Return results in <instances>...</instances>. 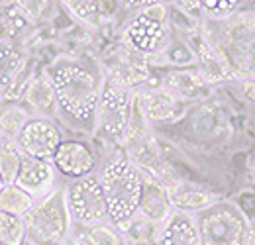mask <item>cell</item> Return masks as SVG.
<instances>
[{
	"label": "cell",
	"instance_id": "13",
	"mask_svg": "<svg viewBox=\"0 0 255 245\" xmlns=\"http://www.w3.org/2000/svg\"><path fill=\"white\" fill-rule=\"evenodd\" d=\"M28 65L26 51L14 41H0V98L14 91L20 75Z\"/></svg>",
	"mask_w": 255,
	"mask_h": 245
},
{
	"label": "cell",
	"instance_id": "37",
	"mask_svg": "<svg viewBox=\"0 0 255 245\" xmlns=\"http://www.w3.org/2000/svg\"><path fill=\"white\" fill-rule=\"evenodd\" d=\"M4 184H6V183H4V179H2V175H0V188H2Z\"/></svg>",
	"mask_w": 255,
	"mask_h": 245
},
{
	"label": "cell",
	"instance_id": "23",
	"mask_svg": "<svg viewBox=\"0 0 255 245\" xmlns=\"http://www.w3.org/2000/svg\"><path fill=\"white\" fill-rule=\"evenodd\" d=\"M204 87V79L194 71H173L165 77L163 89L175 96H196Z\"/></svg>",
	"mask_w": 255,
	"mask_h": 245
},
{
	"label": "cell",
	"instance_id": "34",
	"mask_svg": "<svg viewBox=\"0 0 255 245\" xmlns=\"http://www.w3.org/2000/svg\"><path fill=\"white\" fill-rule=\"evenodd\" d=\"M244 92H246L248 98L255 100V79H250V81L244 83Z\"/></svg>",
	"mask_w": 255,
	"mask_h": 245
},
{
	"label": "cell",
	"instance_id": "10",
	"mask_svg": "<svg viewBox=\"0 0 255 245\" xmlns=\"http://www.w3.org/2000/svg\"><path fill=\"white\" fill-rule=\"evenodd\" d=\"M55 171L67 179H83L95 173L96 157L93 147L81 139H63L51 159Z\"/></svg>",
	"mask_w": 255,
	"mask_h": 245
},
{
	"label": "cell",
	"instance_id": "6",
	"mask_svg": "<svg viewBox=\"0 0 255 245\" xmlns=\"http://www.w3.org/2000/svg\"><path fill=\"white\" fill-rule=\"evenodd\" d=\"M198 222L202 245H246L250 224L232 202H216L202 210Z\"/></svg>",
	"mask_w": 255,
	"mask_h": 245
},
{
	"label": "cell",
	"instance_id": "28",
	"mask_svg": "<svg viewBox=\"0 0 255 245\" xmlns=\"http://www.w3.org/2000/svg\"><path fill=\"white\" fill-rule=\"evenodd\" d=\"M242 0H198L200 12L214 18V20H228L240 8Z\"/></svg>",
	"mask_w": 255,
	"mask_h": 245
},
{
	"label": "cell",
	"instance_id": "39",
	"mask_svg": "<svg viewBox=\"0 0 255 245\" xmlns=\"http://www.w3.org/2000/svg\"><path fill=\"white\" fill-rule=\"evenodd\" d=\"M24 245H35V244H33V242H30V240H28V242H26V244H24Z\"/></svg>",
	"mask_w": 255,
	"mask_h": 245
},
{
	"label": "cell",
	"instance_id": "27",
	"mask_svg": "<svg viewBox=\"0 0 255 245\" xmlns=\"http://www.w3.org/2000/svg\"><path fill=\"white\" fill-rule=\"evenodd\" d=\"M26 16L20 8L16 10H4L0 8V41H14V37L22 31L26 24Z\"/></svg>",
	"mask_w": 255,
	"mask_h": 245
},
{
	"label": "cell",
	"instance_id": "9",
	"mask_svg": "<svg viewBox=\"0 0 255 245\" xmlns=\"http://www.w3.org/2000/svg\"><path fill=\"white\" fill-rule=\"evenodd\" d=\"M61 141H63L61 129L47 116H32L18 133V137L14 139L16 147L24 157L45 159V161L53 159Z\"/></svg>",
	"mask_w": 255,
	"mask_h": 245
},
{
	"label": "cell",
	"instance_id": "8",
	"mask_svg": "<svg viewBox=\"0 0 255 245\" xmlns=\"http://www.w3.org/2000/svg\"><path fill=\"white\" fill-rule=\"evenodd\" d=\"M222 57L230 69L255 79V16H236L230 20L224 28Z\"/></svg>",
	"mask_w": 255,
	"mask_h": 245
},
{
	"label": "cell",
	"instance_id": "32",
	"mask_svg": "<svg viewBox=\"0 0 255 245\" xmlns=\"http://www.w3.org/2000/svg\"><path fill=\"white\" fill-rule=\"evenodd\" d=\"M122 8H126L129 12H137V10H145V8H153V6H165L171 0H118Z\"/></svg>",
	"mask_w": 255,
	"mask_h": 245
},
{
	"label": "cell",
	"instance_id": "38",
	"mask_svg": "<svg viewBox=\"0 0 255 245\" xmlns=\"http://www.w3.org/2000/svg\"><path fill=\"white\" fill-rule=\"evenodd\" d=\"M2 143H4V137L0 135V149H2Z\"/></svg>",
	"mask_w": 255,
	"mask_h": 245
},
{
	"label": "cell",
	"instance_id": "11",
	"mask_svg": "<svg viewBox=\"0 0 255 245\" xmlns=\"http://www.w3.org/2000/svg\"><path fill=\"white\" fill-rule=\"evenodd\" d=\"M53 181H55V167L51 161L22 157V163H20L14 183L22 186L26 192H30L33 198L49 194Z\"/></svg>",
	"mask_w": 255,
	"mask_h": 245
},
{
	"label": "cell",
	"instance_id": "30",
	"mask_svg": "<svg viewBox=\"0 0 255 245\" xmlns=\"http://www.w3.org/2000/svg\"><path fill=\"white\" fill-rule=\"evenodd\" d=\"M165 51L169 53V61L177 63V65H185V63L194 61V51H192L191 45L187 43H181V41H171Z\"/></svg>",
	"mask_w": 255,
	"mask_h": 245
},
{
	"label": "cell",
	"instance_id": "24",
	"mask_svg": "<svg viewBox=\"0 0 255 245\" xmlns=\"http://www.w3.org/2000/svg\"><path fill=\"white\" fill-rule=\"evenodd\" d=\"M30 118L32 116L28 114V110L18 104H8L0 108V135L4 139L14 141Z\"/></svg>",
	"mask_w": 255,
	"mask_h": 245
},
{
	"label": "cell",
	"instance_id": "29",
	"mask_svg": "<svg viewBox=\"0 0 255 245\" xmlns=\"http://www.w3.org/2000/svg\"><path fill=\"white\" fill-rule=\"evenodd\" d=\"M65 8L79 20L85 22H95L98 18L96 14V0H61Z\"/></svg>",
	"mask_w": 255,
	"mask_h": 245
},
{
	"label": "cell",
	"instance_id": "12",
	"mask_svg": "<svg viewBox=\"0 0 255 245\" xmlns=\"http://www.w3.org/2000/svg\"><path fill=\"white\" fill-rule=\"evenodd\" d=\"M157 245H202L196 218L189 212H173L161 224Z\"/></svg>",
	"mask_w": 255,
	"mask_h": 245
},
{
	"label": "cell",
	"instance_id": "33",
	"mask_svg": "<svg viewBox=\"0 0 255 245\" xmlns=\"http://www.w3.org/2000/svg\"><path fill=\"white\" fill-rule=\"evenodd\" d=\"M120 8L118 0H96V14L102 18H110L116 14V10Z\"/></svg>",
	"mask_w": 255,
	"mask_h": 245
},
{
	"label": "cell",
	"instance_id": "25",
	"mask_svg": "<svg viewBox=\"0 0 255 245\" xmlns=\"http://www.w3.org/2000/svg\"><path fill=\"white\" fill-rule=\"evenodd\" d=\"M28 242V230L24 216L8 214L0 210V244L24 245Z\"/></svg>",
	"mask_w": 255,
	"mask_h": 245
},
{
	"label": "cell",
	"instance_id": "20",
	"mask_svg": "<svg viewBox=\"0 0 255 245\" xmlns=\"http://www.w3.org/2000/svg\"><path fill=\"white\" fill-rule=\"evenodd\" d=\"M118 228H122V236L128 245H151L157 242V224L139 212Z\"/></svg>",
	"mask_w": 255,
	"mask_h": 245
},
{
	"label": "cell",
	"instance_id": "26",
	"mask_svg": "<svg viewBox=\"0 0 255 245\" xmlns=\"http://www.w3.org/2000/svg\"><path fill=\"white\" fill-rule=\"evenodd\" d=\"M22 157L20 149L16 147L14 141L10 139H4L2 143V149H0V175L4 179V183H14L16 181V175H18V169H20V163H22Z\"/></svg>",
	"mask_w": 255,
	"mask_h": 245
},
{
	"label": "cell",
	"instance_id": "22",
	"mask_svg": "<svg viewBox=\"0 0 255 245\" xmlns=\"http://www.w3.org/2000/svg\"><path fill=\"white\" fill-rule=\"evenodd\" d=\"M33 206V196L16 183H6L0 188V210L8 214L26 216Z\"/></svg>",
	"mask_w": 255,
	"mask_h": 245
},
{
	"label": "cell",
	"instance_id": "16",
	"mask_svg": "<svg viewBox=\"0 0 255 245\" xmlns=\"http://www.w3.org/2000/svg\"><path fill=\"white\" fill-rule=\"evenodd\" d=\"M139 106H141V114L147 122H171L181 114V100L179 96L171 94L169 91L161 89V91L145 92L139 98Z\"/></svg>",
	"mask_w": 255,
	"mask_h": 245
},
{
	"label": "cell",
	"instance_id": "21",
	"mask_svg": "<svg viewBox=\"0 0 255 245\" xmlns=\"http://www.w3.org/2000/svg\"><path fill=\"white\" fill-rule=\"evenodd\" d=\"M75 240L85 245H124V236L114 228V224L79 226Z\"/></svg>",
	"mask_w": 255,
	"mask_h": 245
},
{
	"label": "cell",
	"instance_id": "19",
	"mask_svg": "<svg viewBox=\"0 0 255 245\" xmlns=\"http://www.w3.org/2000/svg\"><path fill=\"white\" fill-rule=\"evenodd\" d=\"M145 77H147L145 61L135 51H131V55L118 59V63L112 69V73L108 75V79H112L114 83H118V85H122L126 89L133 87V85H139Z\"/></svg>",
	"mask_w": 255,
	"mask_h": 245
},
{
	"label": "cell",
	"instance_id": "14",
	"mask_svg": "<svg viewBox=\"0 0 255 245\" xmlns=\"http://www.w3.org/2000/svg\"><path fill=\"white\" fill-rule=\"evenodd\" d=\"M139 214L149 218L155 224H163L169 216L173 214L169 186H165L155 179H145L141 200H139Z\"/></svg>",
	"mask_w": 255,
	"mask_h": 245
},
{
	"label": "cell",
	"instance_id": "2",
	"mask_svg": "<svg viewBox=\"0 0 255 245\" xmlns=\"http://www.w3.org/2000/svg\"><path fill=\"white\" fill-rule=\"evenodd\" d=\"M98 181L102 184L110 222L114 226L126 224L139 212L145 177L137 163L126 155H116L104 163Z\"/></svg>",
	"mask_w": 255,
	"mask_h": 245
},
{
	"label": "cell",
	"instance_id": "4",
	"mask_svg": "<svg viewBox=\"0 0 255 245\" xmlns=\"http://www.w3.org/2000/svg\"><path fill=\"white\" fill-rule=\"evenodd\" d=\"M124 41L139 55L163 53L171 43V24L165 6L133 12L124 28Z\"/></svg>",
	"mask_w": 255,
	"mask_h": 245
},
{
	"label": "cell",
	"instance_id": "17",
	"mask_svg": "<svg viewBox=\"0 0 255 245\" xmlns=\"http://www.w3.org/2000/svg\"><path fill=\"white\" fill-rule=\"evenodd\" d=\"M196 43H192V51H194V57L198 61L200 67V77L204 81H210V83H216V81H226L230 79V67L228 63L224 61V57L210 45L206 43L204 39L200 37H194Z\"/></svg>",
	"mask_w": 255,
	"mask_h": 245
},
{
	"label": "cell",
	"instance_id": "1",
	"mask_svg": "<svg viewBox=\"0 0 255 245\" xmlns=\"http://www.w3.org/2000/svg\"><path fill=\"white\" fill-rule=\"evenodd\" d=\"M53 85L57 112L79 127H95L96 108L104 77L96 65L83 57H59L45 67Z\"/></svg>",
	"mask_w": 255,
	"mask_h": 245
},
{
	"label": "cell",
	"instance_id": "35",
	"mask_svg": "<svg viewBox=\"0 0 255 245\" xmlns=\"http://www.w3.org/2000/svg\"><path fill=\"white\" fill-rule=\"evenodd\" d=\"M246 245H255V220L250 224V230H248V238H246Z\"/></svg>",
	"mask_w": 255,
	"mask_h": 245
},
{
	"label": "cell",
	"instance_id": "31",
	"mask_svg": "<svg viewBox=\"0 0 255 245\" xmlns=\"http://www.w3.org/2000/svg\"><path fill=\"white\" fill-rule=\"evenodd\" d=\"M49 2L51 0H20V10L22 14L30 20H37L45 14V10L49 8Z\"/></svg>",
	"mask_w": 255,
	"mask_h": 245
},
{
	"label": "cell",
	"instance_id": "5",
	"mask_svg": "<svg viewBox=\"0 0 255 245\" xmlns=\"http://www.w3.org/2000/svg\"><path fill=\"white\" fill-rule=\"evenodd\" d=\"M131 112H133V96L129 89L104 77L98 108H96V131L106 139L122 141L131 122Z\"/></svg>",
	"mask_w": 255,
	"mask_h": 245
},
{
	"label": "cell",
	"instance_id": "18",
	"mask_svg": "<svg viewBox=\"0 0 255 245\" xmlns=\"http://www.w3.org/2000/svg\"><path fill=\"white\" fill-rule=\"evenodd\" d=\"M26 98H28V104L33 110H37L41 114L57 112L55 91H53V85H51L45 71H37L30 79L28 89H26Z\"/></svg>",
	"mask_w": 255,
	"mask_h": 245
},
{
	"label": "cell",
	"instance_id": "40",
	"mask_svg": "<svg viewBox=\"0 0 255 245\" xmlns=\"http://www.w3.org/2000/svg\"><path fill=\"white\" fill-rule=\"evenodd\" d=\"M0 245H2V244H0Z\"/></svg>",
	"mask_w": 255,
	"mask_h": 245
},
{
	"label": "cell",
	"instance_id": "3",
	"mask_svg": "<svg viewBox=\"0 0 255 245\" xmlns=\"http://www.w3.org/2000/svg\"><path fill=\"white\" fill-rule=\"evenodd\" d=\"M28 240L35 245H65L71 240L73 220L67 208L65 188H55L24 216Z\"/></svg>",
	"mask_w": 255,
	"mask_h": 245
},
{
	"label": "cell",
	"instance_id": "36",
	"mask_svg": "<svg viewBox=\"0 0 255 245\" xmlns=\"http://www.w3.org/2000/svg\"><path fill=\"white\" fill-rule=\"evenodd\" d=\"M65 245H85V244H81L79 240H75V238H71V240H69V242H67V244H65Z\"/></svg>",
	"mask_w": 255,
	"mask_h": 245
},
{
	"label": "cell",
	"instance_id": "15",
	"mask_svg": "<svg viewBox=\"0 0 255 245\" xmlns=\"http://www.w3.org/2000/svg\"><path fill=\"white\" fill-rule=\"evenodd\" d=\"M175 212H202L218 202V196L191 183H177L169 188Z\"/></svg>",
	"mask_w": 255,
	"mask_h": 245
},
{
	"label": "cell",
	"instance_id": "7",
	"mask_svg": "<svg viewBox=\"0 0 255 245\" xmlns=\"http://www.w3.org/2000/svg\"><path fill=\"white\" fill-rule=\"evenodd\" d=\"M65 198L71 220L77 226L112 224L108 214V204L104 198L102 184L96 175L83 179H73L65 186Z\"/></svg>",
	"mask_w": 255,
	"mask_h": 245
}]
</instances>
